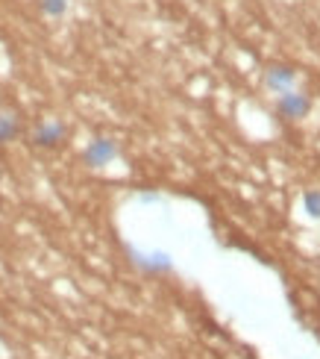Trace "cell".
<instances>
[{
	"mask_svg": "<svg viewBox=\"0 0 320 359\" xmlns=\"http://www.w3.org/2000/svg\"><path fill=\"white\" fill-rule=\"evenodd\" d=\"M302 209H306L309 218L320 221V191H317V189H312V191L302 194Z\"/></svg>",
	"mask_w": 320,
	"mask_h": 359,
	"instance_id": "ba28073f",
	"label": "cell"
},
{
	"mask_svg": "<svg viewBox=\"0 0 320 359\" xmlns=\"http://www.w3.org/2000/svg\"><path fill=\"white\" fill-rule=\"evenodd\" d=\"M297 83V74H294V68H285V65H273L270 71H267V86L273 88V92H288Z\"/></svg>",
	"mask_w": 320,
	"mask_h": 359,
	"instance_id": "5b68a950",
	"label": "cell"
},
{
	"mask_svg": "<svg viewBox=\"0 0 320 359\" xmlns=\"http://www.w3.org/2000/svg\"><path fill=\"white\" fill-rule=\"evenodd\" d=\"M39 9H41L44 18L59 21V18H65V15H68L71 0H39Z\"/></svg>",
	"mask_w": 320,
	"mask_h": 359,
	"instance_id": "8992f818",
	"label": "cell"
},
{
	"mask_svg": "<svg viewBox=\"0 0 320 359\" xmlns=\"http://www.w3.org/2000/svg\"><path fill=\"white\" fill-rule=\"evenodd\" d=\"M65 136H68V127L62 121H41L33 133V144L44 147V151H53V147L65 142Z\"/></svg>",
	"mask_w": 320,
	"mask_h": 359,
	"instance_id": "3957f363",
	"label": "cell"
},
{
	"mask_svg": "<svg viewBox=\"0 0 320 359\" xmlns=\"http://www.w3.org/2000/svg\"><path fill=\"white\" fill-rule=\"evenodd\" d=\"M279 115H285V118H306L309 112H312V97L309 95H297V92H282L279 95Z\"/></svg>",
	"mask_w": 320,
	"mask_h": 359,
	"instance_id": "277c9868",
	"label": "cell"
},
{
	"mask_svg": "<svg viewBox=\"0 0 320 359\" xmlns=\"http://www.w3.org/2000/svg\"><path fill=\"white\" fill-rule=\"evenodd\" d=\"M120 156V147L115 139H106V136H97L91 139L85 147H83V162L88 168H106Z\"/></svg>",
	"mask_w": 320,
	"mask_h": 359,
	"instance_id": "7a4b0ae2",
	"label": "cell"
},
{
	"mask_svg": "<svg viewBox=\"0 0 320 359\" xmlns=\"http://www.w3.org/2000/svg\"><path fill=\"white\" fill-rule=\"evenodd\" d=\"M21 136V124L15 115H0V144H9Z\"/></svg>",
	"mask_w": 320,
	"mask_h": 359,
	"instance_id": "52a82bcc",
	"label": "cell"
},
{
	"mask_svg": "<svg viewBox=\"0 0 320 359\" xmlns=\"http://www.w3.org/2000/svg\"><path fill=\"white\" fill-rule=\"evenodd\" d=\"M127 257L130 262L139 268V271L150 274V277H162V274H171L174 271V257L165 250H153V253H141L139 248L127 245Z\"/></svg>",
	"mask_w": 320,
	"mask_h": 359,
	"instance_id": "6da1fadb",
	"label": "cell"
}]
</instances>
